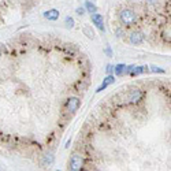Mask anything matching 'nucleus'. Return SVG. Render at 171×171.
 <instances>
[{
	"label": "nucleus",
	"mask_w": 171,
	"mask_h": 171,
	"mask_svg": "<svg viewBox=\"0 0 171 171\" xmlns=\"http://www.w3.org/2000/svg\"><path fill=\"white\" fill-rule=\"evenodd\" d=\"M119 19L125 26H131L137 21V15H135V13L133 10H130V8H123L119 13Z\"/></svg>",
	"instance_id": "obj_1"
},
{
	"label": "nucleus",
	"mask_w": 171,
	"mask_h": 171,
	"mask_svg": "<svg viewBox=\"0 0 171 171\" xmlns=\"http://www.w3.org/2000/svg\"><path fill=\"white\" fill-rule=\"evenodd\" d=\"M82 167H84V158L78 153L73 155L71 159H70V169H71V171H81Z\"/></svg>",
	"instance_id": "obj_2"
},
{
	"label": "nucleus",
	"mask_w": 171,
	"mask_h": 171,
	"mask_svg": "<svg viewBox=\"0 0 171 171\" xmlns=\"http://www.w3.org/2000/svg\"><path fill=\"white\" fill-rule=\"evenodd\" d=\"M66 107H67V111H69V112H75L79 107V99L78 97H70V99L67 100Z\"/></svg>",
	"instance_id": "obj_3"
},
{
	"label": "nucleus",
	"mask_w": 171,
	"mask_h": 171,
	"mask_svg": "<svg viewBox=\"0 0 171 171\" xmlns=\"http://www.w3.org/2000/svg\"><path fill=\"white\" fill-rule=\"evenodd\" d=\"M90 19H92V22L95 23V25H96L97 28H99L101 32H104V30H105V28H104V19H103V15H100V14H92V15H90Z\"/></svg>",
	"instance_id": "obj_4"
},
{
	"label": "nucleus",
	"mask_w": 171,
	"mask_h": 171,
	"mask_svg": "<svg viewBox=\"0 0 171 171\" xmlns=\"http://www.w3.org/2000/svg\"><path fill=\"white\" fill-rule=\"evenodd\" d=\"M144 38H145V36H144L141 32H133V33L130 34V37H129V40H130L131 44L138 45V44H141L144 41Z\"/></svg>",
	"instance_id": "obj_5"
},
{
	"label": "nucleus",
	"mask_w": 171,
	"mask_h": 171,
	"mask_svg": "<svg viewBox=\"0 0 171 171\" xmlns=\"http://www.w3.org/2000/svg\"><path fill=\"white\" fill-rule=\"evenodd\" d=\"M114 82H115V77H114V74H112V75H107L104 79H103L101 85H100V86L97 88V90H96V92H97V93H99V92H101V90H104L105 88H107V86H110V85H111V84H114Z\"/></svg>",
	"instance_id": "obj_6"
},
{
	"label": "nucleus",
	"mask_w": 171,
	"mask_h": 171,
	"mask_svg": "<svg viewBox=\"0 0 171 171\" xmlns=\"http://www.w3.org/2000/svg\"><path fill=\"white\" fill-rule=\"evenodd\" d=\"M142 99V92L140 89H135V90H131L130 95H129V101L130 103H138L140 100Z\"/></svg>",
	"instance_id": "obj_7"
},
{
	"label": "nucleus",
	"mask_w": 171,
	"mask_h": 171,
	"mask_svg": "<svg viewBox=\"0 0 171 171\" xmlns=\"http://www.w3.org/2000/svg\"><path fill=\"white\" fill-rule=\"evenodd\" d=\"M44 17H45L48 21H56L59 18V11L55 10V8H51V10H48V11L44 13Z\"/></svg>",
	"instance_id": "obj_8"
},
{
	"label": "nucleus",
	"mask_w": 171,
	"mask_h": 171,
	"mask_svg": "<svg viewBox=\"0 0 171 171\" xmlns=\"http://www.w3.org/2000/svg\"><path fill=\"white\" fill-rule=\"evenodd\" d=\"M54 163V153L52 152H48V153H45L44 155V160H43V164L44 166H47V164H52Z\"/></svg>",
	"instance_id": "obj_9"
},
{
	"label": "nucleus",
	"mask_w": 171,
	"mask_h": 171,
	"mask_svg": "<svg viewBox=\"0 0 171 171\" xmlns=\"http://www.w3.org/2000/svg\"><path fill=\"white\" fill-rule=\"evenodd\" d=\"M125 69H126V64L119 63V64H116V66H114V73L116 75H123V73H125Z\"/></svg>",
	"instance_id": "obj_10"
},
{
	"label": "nucleus",
	"mask_w": 171,
	"mask_h": 171,
	"mask_svg": "<svg viewBox=\"0 0 171 171\" xmlns=\"http://www.w3.org/2000/svg\"><path fill=\"white\" fill-rule=\"evenodd\" d=\"M145 70H146V66H134L130 74L131 75H140L141 73H144Z\"/></svg>",
	"instance_id": "obj_11"
},
{
	"label": "nucleus",
	"mask_w": 171,
	"mask_h": 171,
	"mask_svg": "<svg viewBox=\"0 0 171 171\" xmlns=\"http://www.w3.org/2000/svg\"><path fill=\"white\" fill-rule=\"evenodd\" d=\"M85 8L90 13V15H92V14H96V11H97V7L92 2H85Z\"/></svg>",
	"instance_id": "obj_12"
},
{
	"label": "nucleus",
	"mask_w": 171,
	"mask_h": 171,
	"mask_svg": "<svg viewBox=\"0 0 171 171\" xmlns=\"http://www.w3.org/2000/svg\"><path fill=\"white\" fill-rule=\"evenodd\" d=\"M84 33L86 34V36L89 37V38H93V37H95V33H93V30H90L89 26H85V28H84Z\"/></svg>",
	"instance_id": "obj_13"
},
{
	"label": "nucleus",
	"mask_w": 171,
	"mask_h": 171,
	"mask_svg": "<svg viewBox=\"0 0 171 171\" xmlns=\"http://www.w3.org/2000/svg\"><path fill=\"white\" fill-rule=\"evenodd\" d=\"M66 25L67 28H74V19L71 17H66Z\"/></svg>",
	"instance_id": "obj_14"
},
{
	"label": "nucleus",
	"mask_w": 171,
	"mask_h": 171,
	"mask_svg": "<svg viewBox=\"0 0 171 171\" xmlns=\"http://www.w3.org/2000/svg\"><path fill=\"white\" fill-rule=\"evenodd\" d=\"M105 71L108 73V75H112V73H114V66H112V64H107V69H105Z\"/></svg>",
	"instance_id": "obj_15"
},
{
	"label": "nucleus",
	"mask_w": 171,
	"mask_h": 171,
	"mask_svg": "<svg viewBox=\"0 0 171 171\" xmlns=\"http://www.w3.org/2000/svg\"><path fill=\"white\" fill-rule=\"evenodd\" d=\"M151 71H153V73H164V70H163V69H160V67H156V66H153Z\"/></svg>",
	"instance_id": "obj_16"
},
{
	"label": "nucleus",
	"mask_w": 171,
	"mask_h": 171,
	"mask_svg": "<svg viewBox=\"0 0 171 171\" xmlns=\"http://www.w3.org/2000/svg\"><path fill=\"white\" fill-rule=\"evenodd\" d=\"M77 13H78L79 15H82V14L85 13V8H82V7H78V8H77Z\"/></svg>",
	"instance_id": "obj_17"
},
{
	"label": "nucleus",
	"mask_w": 171,
	"mask_h": 171,
	"mask_svg": "<svg viewBox=\"0 0 171 171\" xmlns=\"http://www.w3.org/2000/svg\"><path fill=\"white\" fill-rule=\"evenodd\" d=\"M116 34H118V37H122V36H123L122 29H116Z\"/></svg>",
	"instance_id": "obj_18"
},
{
	"label": "nucleus",
	"mask_w": 171,
	"mask_h": 171,
	"mask_svg": "<svg viewBox=\"0 0 171 171\" xmlns=\"http://www.w3.org/2000/svg\"><path fill=\"white\" fill-rule=\"evenodd\" d=\"M105 52H107V55H110V56H111V55H112V54H111V48H110V47H107V49H105Z\"/></svg>",
	"instance_id": "obj_19"
},
{
	"label": "nucleus",
	"mask_w": 171,
	"mask_h": 171,
	"mask_svg": "<svg viewBox=\"0 0 171 171\" xmlns=\"http://www.w3.org/2000/svg\"><path fill=\"white\" fill-rule=\"evenodd\" d=\"M56 171H60V170H56Z\"/></svg>",
	"instance_id": "obj_20"
}]
</instances>
